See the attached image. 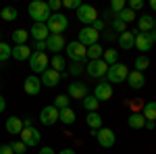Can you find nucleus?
<instances>
[{"label":"nucleus","mask_w":156,"mask_h":154,"mask_svg":"<svg viewBox=\"0 0 156 154\" xmlns=\"http://www.w3.org/2000/svg\"><path fill=\"white\" fill-rule=\"evenodd\" d=\"M23 90H25V94H29V96H37L40 90H42L40 77H37V75H29V77L23 81Z\"/></svg>","instance_id":"obj_15"},{"label":"nucleus","mask_w":156,"mask_h":154,"mask_svg":"<svg viewBox=\"0 0 156 154\" xmlns=\"http://www.w3.org/2000/svg\"><path fill=\"white\" fill-rule=\"evenodd\" d=\"M23 127H34V121H31V117H25V119H23Z\"/></svg>","instance_id":"obj_50"},{"label":"nucleus","mask_w":156,"mask_h":154,"mask_svg":"<svg viewBox=\"0 0 156 154\" xmlns=\"http://www.w3.org/2000/svg\"><path fill=\"white\" fill-rule=\"evenodd\" d=\"M133 67H135V71H144V69H148L150 67V59L146 56V54H140L137 59H135V63H133Z\"/></svg>","instance_id":"obj_34"},{"label":"nucleus","mask_w":156,"mask_h":154,"mask_svg":"<svg viewBox=\"0 0 156 154\" xmlns=\"http://www.w3.org/2000/svg\"><path fill=\"white\" fill-rule=\"evenodd\" d=\"M46 27H48L50 34H58V36H62V31H67V27H69V19H67L62 13H52L50 19L46 21Z\"/></svg>","instance_id":"obj_2"},{"label":"nucleus","mask_w":156,"mask_h":154,"mask_svg":"<svg viewBox=\"0 0 156 154\" xmlns=\"http://www.w3.org/2000/svg\"><path fill=\"white\" fill-rule=\"evenodd\" d=\"M11 36H12L15 46H23V44H27V40H29V31L27 29H15Z\"/></svg>","instance_id":"obj_25"},{"label":"nucleus","mask_w":156,"mask_h":154,"mask_svg":"<svg viewBox=\"0 0 156 154\" xmlns=\"http://www.w3.org/2000/svg\"><path fill=\"white\" fill-rule=\"evenodd\" d=\"M67 56L71 63H85L87 60V48L79 42H69L67 44Z\"/></svg>","instance_id":"obj_4"},{"label":"nucleus","mask_w":156,"mask_h":154,"mask_svg":"<svg viewBox=\"0 0 156 154\" xmlns=\"http://www.w3.org/2000/svg\"><path fill=\"white\" fill-rule=\"evenodd\" d=\"M60 6H62V2H60V0H50V2H48L50 13H58V11H60Z\"/></svg>","instance_id":"obj_44"},{"label":"nucleus","mask_w":156,"mask_h":154,"mask_svg":"<svg viewBox=\"0 0 156 154\" xmlns=\"http://www.w3.org/2000/svg\"><path fill=\"white\" fill-rule=\"evenodd\" d=\"M146 36H148V40H150L152 44H154V42H156V29H152V31H148Z\"/></svg>","instance_id":"obj_48"},{"label":"nucleus","mask_w":156,"mask_h":154,"mask_svg":"<svg viewBox=\"0 0 156 154\" xmlns=\"http://www.w3.org/2000/svg\"><path fill=\"white\" fill-rule=\"evenodd\" d=\"M65 67H67V60L62 59L60 54H54V56H52V60H50V69H54V71H58L60 75H62Z\"/></svg>","instance_id":"obj_29"},{"label":"nucleus","mask_w":156,"mask_h":154,"mask_svg":"<svg viewBox=\"0 0 156 154\" xmlns=\"http://www.w3.org/2000/svg\"><path fill=\"white\" fill-rule=\"evenodd\" d=\"M4 127H6V131H9V133H12V135H19V133L23 131V119H19V117H9V119H6V123H4Z\"/></svg>","instance_id":"obj_19"},{"label":"nucleus","mask_w":156,"mask_h":154,"mask_svg":"<svg viewBox=\"0 0 156 154\" xmlns=\"http://www.w3.org/2000/svg\"><path fill=\"white\" fill-rule=\"evenodd\" d=\"M92 27H94V29H96L98 34H100V31H102V29H104V21H102V19H96V21H94V23H92Z\"/></svg>","instance_id":"obj_46"},{"label":"nucleus","mask_w":156,"mask_h":154,"mask_svg":"<svg viewBox=\"0 0 156 154\" xmlns=\"http://www.w3.org/2000/svg\"><path fill=\"white\" fill-rule=\"evenodd\" d=\"M29 36L34 38L36 42H46L50 31H48V27H46V23H34L31 29H29Z\"/></svg>","instance_id":"obj_17"},{"label":"nucleus","mask_w":156,"mask_h":154,"mask_svg":"<svg viewBox=\"0 0 156 154\" xmlns=\"http://www.w3.org/2000/svg\"><path fill=\"white\" fill-rule=\"evenodd\" d=\"M102 54H104V48L100 44H94V46L87 48V60H100Z\"/></svg>","instance_id":"obj_31"},{"label":"nucleus","mask_w":156,"mask_h":154,"mask_svg":"<svg viewBox=\"0 0 156 154\" xmlns=\"http://www.w3.org/2000/svg\"><path fill=\"white\" fill-rule=\"evenodd\" d=\"M154 29H156V17H154Z\"/></svg>","instance_id":"obj_56"},{"label":"nucleus","mask_w":156,"mask_h":154,"mask_svg":"<svg viewBox=\"0 0 156 154\" xmlns=\"http://www.w3.org/2000/svg\"><path fill=\"white\" fill-rule=\"evenodd\" d=\"M75 119H77V117H75V110H73L71 106L60 110V117H58L60 123H65V125H73V123H75Z\"/></svg>","instance_id":"obj_28"},{"label":"nucleus","mask_w":156,"mask_h":154,"mask_svg":"<svg viewBox=\"0 0 156 154\" xmlns=\"http://www.w3.org/2000/svg\"><path fill=\"white\" fill-rule=\"evenodd\" d=\"M67 96L73 98V100H83L87 96V85L83 81H73L69 83V90H67Z\"/></svg>","instance_id":"obj_13"},{"label":"nucleus","mask_w":156,"mask_h":154,"mask_svg":"<svg viewBox=\"0 0 156 154\" xmlns=\"http://www.w3.org/2000/svg\"><path fill=\"white\" fill-rule=\"evenodd\" d=\"M29 56H31V48L27 46V44L12 48V59L15 60H29Z\"/></svg>","instance_id":"obj_22"},{"label":"nucleus","mask_w":156,"mask_h":154,"mask_svg":"<svg viewBox=\"0 0 156 154\" xmlns=\"http://www.w3.org/2000/svg\"><path fill=\"white\" fill-rule=\"evenodd\" d=\"M146 127H148V129H154L156 123H154V121H146Z\"/></svg>","instance_id":"obj_52"},{"label":"nucleus","mask_w":156,"mask_h":154,"mask_svg":"<svg viewBox=\"0 0 156 154\" xmlns=\"http://www.w3.org/2000/svg\"><path fill=\"white\" fill-rule=\"evenodd\" d=\"M112 31H115V34L119 31V36H121L123 31H127V23H123V21H119V19H115V21H112Z\"/></svg>","instance_id":"obj_40"},{"label":"nucleus","mask_w":156,"mask_h":154,"mask_svg":"<svg viewBox=\"0 0 156 154\" xmlns=\"http://www.w3.org/2000/svg\"><path fill=\"white\" fill-rule=\"evenodd\" d=\"M81 104H83V108L87 110V113H96L98 106H100V102L96 100V96H94V94H87L83 100H81Z\"/></svg>","instance_id":"obj_26"},{"label":"nucleus","mask_w":156,"mask_h":154,"mask_svg":"<svg viewBox=\"0 0 156 154\" xmlns=\"http://www.w3.org/2000/svg\"><path fill=\"white\" fill-rule=\"evenodd\" d=\"M140 31L137 29H133V31H123L119 36V48L121 50H131L135 46V36H137Z\"/></svg>","instance_id":"obj_18"},{"label":"nucleus","mask_w":156,"mask_h":154,"mask_svg":"<svg viewBox=\"0 0 156 154\" xmlns=\"http://www.w3.org/2000/svg\"><path fill=\"white\" fill-rule=\"evenodd\" d=\"M11 148H12V152H15V154H25V150H27V146H25L21 140H19V142H12Z\"/></svg>","instance_id":"obj_41"},{"label":"nucleus","mask_w":156,"mask_h":154,"mask_svg":"<svg viewBox=\"0 0 156 154\" xmlns=\"http://www.w3.org/2000/svg\"><path fill=\"white\" fill-rule=\"evenodd\" d=\"M40 154H56V152H54V150H52L50 146H44V148L40 150Z\"/></svg>","instance_id":"obj_49"},{"label":"nucleus","mask_w":156,"mask_h":154,"mask_svg":"<svg viewBox=\"0 0 156 154\" xmlns=\"http://www.w3.org/2000/svg\"><path fill=\"white\" fill-rule=\"evenodd\" d=\"M146 4H144V0H129V6H127V9H129V11H142V9H144Z\"/></svg>","instance_id":"obj_42"},{"label":"nucleus","mask_w":156,"mask_h":154,"mask_svg":"<svg viewBox=\"0 0 156 154\" xmlns=\"http://www.w3.org/2000/svg\"><path fill=\"white\" fill-rule=\"evenodd\" d=\"M106 71H108V65L104 60H87L85 63V73L90 75V77H94V79H102V77H106Z\"/></svg>","instance_id":"obj_6"},{"label":"nucleus","mask_w":156,"mask_h":154,"mask_svg":"<svg viewBox=\"0 0 156 154\" xmlns=\"http://www.w3.org/2000/svg\"><path fill=\"white\" fill-rule=\"evenodd\" d=\"M127 75H129V67H127V65H123V63H117V65L108 67L106 79H108V83L112 85V83H123V81H127Z\"/></svg>","instance_id":"obj_3"},{"label":"nucleus","mask_w":156,"mask_h":154,"mask_svg":"<svg viewBox=\"0 0 156 154\" xmlns=\"http://www.w3.org/2000/svg\"><path fill=\"white\" fill-rule=\"evenodd\" d=\"M69 102H71V100H69V96H67V94H58L56 98H54V106L58 108V110L69 108Z\"/></svg>","instance_id":"obj_37"},{"label":"nucleus","mask_w":156,"mask_h":154,"mask_svg":"<svg viewBox=\"0 0 156 154\" xmlns=\"http://www.w3.org/2000/svg\"><path fill=\"white\" fill-rule=\"evenodd\" d=\"M19 138H21V142H23L27 148L37 146L40 140H42V135H40V131H37L36 127H23V131L19 133Z\"/></svg>","instance_id":"obj_10"},{"label":"nucleus","mask_w":156,"mask_h":154,"mask_svg":"<svg viewBox=\"0 0 156 154\" xmlns=\"http://www.w3.org/2000/svg\"><path fill=\"white\" fill-rule=\"evenodd\" d=\"M150 9L156 13V0H150Z\"/></svg>","instance_id":"obj_55"},{"label":"nucleus","mask_w":156,"mask_h":154,"mask_svg":"<svg viewBox=\"0 0 156 154\" xmlns=\"http://www.w3.org/2000/svg\"><path fill=\"white\" fill-rule=\"evenodd\" d=\"M0 154H15L11 148V144H0Z\"/></svg>","instance_id":"obj_45"},{"label":"nucleus","mask_w":156,"mask_h":154,"mask_svg":"<svg viewBox=\"0 0 156 154\" xmlns=\"http://www.w3.org/2000/svg\"><path fill=\"white\" fill-rule=\"evenodd\" d=\"M58 154H75V150H73V148H65V150H60Z\"/></svg>","instance_id":"obj_51"},{"label":"nucleus","mask_w":156,"mask_h":154,"mask_svg":"<svg viewBox=\"0 0 156 154\" xmlns=\"http://www.w3.org/2000/svg\"><path fill=\"white\" fill-rule=\"evenodd\" d=\"M123 9H125V2H123V0H112V2H110V13H112L115 17H117Z\"/></svg>","instance_id":"obj_39"},{"label":"nucleus","mask_w":156,"mask_h":154,"mask_svg":"<svg viewBox=\"0 0 156 154\" xmlns=\"http://www.w3.org/2000/svg\"><path fill=\"white\" fill-rule=\"evenodd\" d=\"M67 48V42H65V38L58 36V34H50L48 40H46V50L50 52H54V54H60V50H65Z\"/></svg>","instance_id":"obj_12"},{"label":"nucleus","mask_w":156,"mask_h":154,"mask_svg":"<svg viewBox=\"0 0 156 154\" xmlns=\"http://www.w3.org/2000/svg\"><path fill=\"white\" fill-rule=\"evenodd\" d=\"M12 56V48L6 44V42H0V63L9 60Z\"/></svg>","instance_id":"obj_35"},{"label":"nucleus","mask_w":156,"mask_h":154,"mask_svg":"<svg viewBox=\"0 0 156 154\" xmlns=\"http://www.w3.org/2000/svg\"><path fill=\"white\" fill-rule=\"evenodd\" d=\"M36 52H44V50H46V42H36Z\"/></svg>","instance_id":"obj_47"},{"label":"nucleus","mask_w":156,"mask_h":154,"mask_svg":"<svg viewBox=\"0 0 156 154\" xmlns=\"http://www.w3.org/2000/svg\"><path fill=\"white\" fill-rule=\"evenodd\" d=\"M98 40H100V34H98L92 25H90V27H81V29H79V34H77V42H79V44H83L85 48L98 44Z\"/></svg>","instance_id":"obj_7"},{"label":"nucleus","mask_w":156,"mask_h":154,"mask_svg":"<svg viewBox=\"0 0 156 154\" xmlns=\"http://www.w3.org/2000/svg\"><path fill=\"white\" fill-rule=\"evenodd\" d=\"M96 140H98V144H100L102 148H112L115 142H117L115 131L108 129V127H100V129L96 131Z\"/></svg>","instance_id":"obj_11"},{"label":"nucleus","mask_w":156,"mask_h":154,"mask_svg":"<svg viewBox=\"0 0 156 154\" xmlns=\"http://www.w3.org/2000/svg\"><path fill=\"white\" fill-rule=\"evenodd\" d=\"M83 69H85V63H71L69 65V73L71 75H81Z\"/></svg>","instance_id":"obj_38"},{"label":"nucleus","mask_w":156,"mask_h":154,"mask_svg":"<svg viewBox=\"0 0 156 154\" xmlns=\"http://www.w3.org/2000/svg\"><path fill=\"white\" fill-rule=\"evenodd\" d=\"M77 19L83 23V27H90V25L98 19V11L94 6H90V4H81V6L77 9Z\"/></svg>","instance_id":"obj_9"},{"label":"nucleus","mask_w":156,"mask_h":154,"mask_svg":"<svg viewBox=\"0 0 156 154\" xmlns=\"http://www.w3.org/2000/svg\"><path fill=\"white\" fill-rule=\"evenodd\" d=\"M112 34H115V31H106V34H104V38H106V40H112V38H115Z\"/></svg>","instance_id":"obj_54"},{"label":"nucleus","mask_w":156,"mask_h":154,"mask_svg":"<svg viewBox=\"0 0 156 154\" xmlns=\"http://www.w3.org/2000/svg\"><path fill=\"white\" fill-rule=\"evenodd\" d=\"M144 119L146 121H156V102H148L144 104Z\"/></svg>","instance_id":"obj_33"},{"label":"nucleus","mask_w":156,"mask_h":154,"mask_svg":"<svg viewBox=\"0 0 156 154\" xmlns=\"http://www.w3.org/2000/svg\"><path fill=\"white\" fill-rule=\"evenodd\" d=\"M0 17H2L4 21H15V19L19 17V11H17L15 6H4V9L0 11Z\"/></svg>","instance_id":"obj_32"},{"label":"nucleus","mask_w":156,"mask_h":154,"mask_svg":"<svg viewBox=\"0 0 156 154\" xmlns=\"http://www.w3.org/2000/svg\"><path fill=\"white\" fill-rule=\"evenodd\" d=\"M94 96H96L98 102H104V100H110L112 98V85L108 81H100L94 90Z\"/></svg>","instance_id":"obj_16"},{"label":"nucleus","mask_w":156,"mask_h":154,"mask_svg":"<svg viewBox=\"0 0 156 154\" xmlns=\"http://www.w3.org/2000/svg\"><path fill=\"white\" fill-rule=\"evenodd\" d=\"M62 6H67V9H75V11H77V9L81 6V0H65Z\"/></svg>","instance_id":"obj_43"},{"label":"nucleus","mask_w":156,"mask_h":154,"mask_svg":"<svg viewBox=\"0 0 156 154\" xmlns=\"http://www.w3.org/2000/svg\"><path fill=\"white\" fill-rule=\"evenodd\" d=\"M127 83L131 85L133 90H142V88H144V83H146L144 73H140V71H131L129 75H127Z\"/></svg>","instance_id":"obj_21"},{"label":"nucleus","mask_w":156,"mask_h":154,"mask_svg":"<svg viewBox=\"0 0 156 154\" xmlns=\"http://www.w3.org/2000/svg\"><path fill=\"white\" fill-rule=\"evenodd\" d=\"M27 13L31 17L34 23H46L50 19V9H48V2H42V0H34L29 6H27Z\"/></svg>","instance_id":"obj_1"},{"label":"nucleus","mask_w":156,"mask_h":154,"mask_svg":"<svg viewBox=\"0 0 156 154\" xmlns=\"http://www.w3.org/2000/svg\"><path fill=\"white\" fill-rule=\"evenodd\" d=\"M50 60L48 56H46V52H31V56H29V67H31V71H34V75H42V73L48 69Z\"/></svg>","instance_id":"obj_5"},{"label":"nucleus","mask_w":156,"mask_h":154,"mask_svg":"<svg viewBox=\"0 0 156 154\" xmlns=\"http://www.w3.org/2000/svg\"><path fill=\"white\" fill-rule=\"evenodd\" d=\"M40 81H42V85H46V88H56L58 81H60V73L48 67L46 71L40 75Z\"/></svg>","instance_id":"obj_14"},{"label":"nucleus","mask_w":156,"mask_h":154,"mask_svg":"<svg viewBox=\"0 0 156 154\" xmlns=\"http://www.w3.org/2000/svg\"><path fill=\"white\" fill-rule=\"evenodd\" d=\"M119 50L117 48H108V50H104V54H102V60L106 63L108 67H112V65H117L119 63Z\"/></svg>","instance_id":"obj_27"},{"label":"nucleus","mask_w":156,"mask_h":154,"mask_svg":"<svg viewBox=\"0 0 156 154\" xmlns=\"http://www.w3.org/2000/svg\"><path fill=\"white\" fill-rule=\"evenodd\" d=\"M4 108H6V102H4V98H2V96H0V113H2V110H4Z\"/></svg>","instance_id":"obj_53"},{"label":"nucleus","mask_w":156,"mask_h":154,"mask_svg":"<svg viewBox=\"0 0 156 154\" xmlns=\"http://www.w3.org/2000/svg\"><path fill=\"white\" fill-rule=\"evenodd\" d=\"M135 48H137L140 52H148V50H152V42L148 40L146 34H137V36H135Z\"/></svg>","instance_id":"obj_23"},{"label":"nucleus","mask_w":156,"mask_h":154,"mask_svg":"<svg viewBox=\"0 0 156 154\" xmlns=\"http://www.w3.org/2000/svg\"><path fill=\"white\" fill-rule=\"evenodd\" d=\"M58 117H60V110L54 104H48L40 110V123L46 125V127H52L54 123H58Z\"/></svg>","instance_id":"obj_8"},{"label":"nucleus","mask_w":156,"mask_h":154,"mask_svg":"<svg viewBox=\"0 0 156 154\" xmlns=\"http://www.w3.org/2000/svg\"><path fill=\"white\" fill-rule=\"evenodd\" d=\"M85 121H87V125H90V127H92L94 131H98L100 127H102V117H100L98 113H87Z\"/></svg>","instance_id":"obj_30"},{"label":"nucleus","mask_w":156,"mask_h":154,"mask_svg":"<svg viewBox=\"0 0 156 154\" xmlns=\"http://www.w3.org/2000/svg\"><path fill=\"white\" fill-rule=\"evenodd\" d=\"M152 29H154V17H150V15L137 17V31H140V34H148V31H152Z\"/></svg>","instance_id":"obj_20"},{"label":"nucleus","mask_w":156,"mask_h":154,"mask_svg":"<svg viewBox=\"0 0 156 154\" xmlns=\"http://www.w3.org/2000/svg\"><path fill=\"white\" fill-rule=\"evenodd\" d=\"M127 125L131 127V129H142V127H146V119L142 113H133L131 117L127 119Z\"/></svg>","instance_id":"obj_24"},{"label":"nucleus","mask_w":156,"mask_h":154,"mask_svg":"<svg viewBox=\"0 0 156 154\" xmlns=\"http://www.w3.org/2000/svg\"><path fill=\"white\" fill-rule=\"evenodd\" d=\"M117 19H119V21H123V23H131L133 19H135V13L129 11V9L125 6V9H123V11H121L119 15H117Z\"/></svg>","instance_id":"obj_36"}]
</instances>
